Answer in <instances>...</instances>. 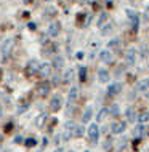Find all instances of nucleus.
<instances>
[{
  "label": "nucleus",
  "instance_id": "f257e3e1",
  "mask_svg": "<svg viewBox=\"0 0 149 152\" xmlns=\"http://www.w3.org/2000/svg\"><path fill=\"white\" fill-rule=\"evenodd\" d=\"M87 134H88V139H90V141H92L93 144H96V142H98V138H99V128H98L96 123H90Z\"/></svg>",
  "mask_w": 149,
  "mask_h": 152
},
{
  "label": "nucleus",
  "instance_id": "f03ea898",
  "mask_svg": "<svg viewBox=\"0 0 149 152\" xmlns=\"http://www.w3.org/2000/svg\"><path fill=\"white\" fill-rule=\"evenodd\" d=\"M13 39H7L5 42L2 43V47H0V53H2V56H8L11 53V50H13Z\"/></svg>",
  "mask_w": 149,
  "mask_h": 152
},
{
  "label": "nucleus",
  "instance_id": "7ed1b4c3",
  "mask_svg": "<svg viewBox=\"0 0 149 152\" xmlns=\"http://www.w3.org/2000/svg\"><path fill=\"white\" fill-rule=\"evenodd\" d=\"M61 106H63L61 96L59 94H55V96L51 98V101H50V109H51V112H58V110L61 109Z\"/></svg>",
  "mask_w": 149,
  "mask_h": 152
},
{
  "label": "nucleus",
  "instance_id": "20e7f679",
  "mask_svg": "<svg viewBox=\"0 0 149 152\" xmlns=\"http://www.w3.org/2000/svg\"><path fill=\"white\" fill-rule=\"evenodd\" d=\"M127 18L130 19L131 27H133L135 31L138 29V24H139V16H138V13H136V11H133V10H127Z\"/></svg>",
  "mask_w": 149,
  "mask_h": 152
},
{
  "label": "nucleus",
  "instance_id": "39448f33",
  "mask_svg": "<svg viewBox=\"0 0 149 152\" xmlns=\"http://www.w3.org/2000/svg\"><path fill=\"white\" fill-rule=\"evenodd\" d=\"M50 87H51V85H50V82H42V83H39L37 85V94H39V96H47V94L50 93Z\"/></svg>",
  "mask_w": 149,
  "mask_h": 152
},
{
  "label": "nucleus",
  "instance_id": "423d86ee",
  "mask_svg": "<svg viewBox=\"0 0 149 152\" xmlns=\"http://www.w3.org/2000/svg\"><path fill=\"white\" fill-rule=\"evenodd\" d=\"M51 67L53 66L50 63H42V64H39V71H37V74L42 75V77H47V75L51 74Z\"/></svg>",
  "mask_w": 149,
  "mask_h": 152
},
{
  "label": "nucleus",
  "instance_id": "0eeeda50",
  "mask_svg": "<svg viewBox=\"0 0 149 152\" xmlns=\"http://www.w3.org/2000/svg\"><path fill=\"white\" fill-rule=\"evenodd\" d=\"M99 59H101L103 63H106V64H111L114 61V55L109 50H103L101 53H99Z\"/></svg>",
  "mask_w": 149,
  "mask_h": 152
},
{
  "label": "nucleus",
  "instance_id": "6e6552de",
  "mask_svg": "<svg viewBox=\"0 0 149 152\" xmlns=\"http://www.w3.org/2000/svg\"><path fill=\"white\" fill-rule=\"evenodd\" d=\"M127 128V125H125V122H114L112 125H111V131L115 134H119V133H123Z\"/></svg>",
  "mask_w": 149,
  "mask_h": 152
},
{
  "label": "nucleus",
  "instance_id": "1a4fd4ad",
  "mask_svg": "<svg viewBox=\"0 0 149 152\" xmlns=\"http://www.w3.org/2000/svg\"><path fill=\"white\" fill-rule=\"evenodd\" d=\"M125 61L128 66H133L136 63V50L135 48H128L127 55H125Z\"/></svg>",
  "mask_w": 149,
  "mask_h": 152
},
{
  "label": "nucleus",
  "instance_id": "9d476101",
  "mask_svg": "<svg viewBox=\"0 0 149 152\" xmlns=\"http://www.w3.org/2000/svg\"><path fill=\"white\" fill-rule=\"evenodd\" d=\"M59 32H61V24H59V23L55 21V23H51V24L48 26V35H50V37H56Z\"/></svg>",
  "mask_w": 149,
  "mask_h": 152
},
{
  "label": "nucleus",
  "instance_id": "9b49d317",
  "mask_svg": "<svg viewBox=\"0 0 149 152\" xmlns=\"http://www.w3.org/2000/svg\"><path fill=\"white\" fill-rule=\"evenodd\" d=\"M37 71H39V63H37V61H31L26 67V74L31 77V75H34V74H37Z\"/></svg>",
  "mask_w": 149,
  "mask_h": 152
},
{
  "label": "nucleus",
  "instance_id": "f8f14e48",
  "mask_svg": "<svg viewBox=\"0 0 149 152\" xmlns=\"http://www.w3.org/2000/svg\"><path fill=\"white\" fill-rule=\"evenodd\" d=\"M120 91H122V83H119V82L109 85V88H107V93H109L111 96H115V94H119Z\"/></svg>",
  "mask_w": 149,
  "mask_h": 152
},
{
  "label": "nucleus",
  "instance_id": "ddd939ff",
  "mask_svg": "<svg viewBox=\"0 0 149 152\" xmlns=\"http://www.w3.org/2000/svg\"><path fill=\"white\" fill-rule=\"evenodd\" d=\"M109 79H111L109 72L106 69H99L98 71V82L99 83H106V82H109Z\"/></svg>",
  "mask_w": 149,
  "mask_h": 152
},
{
  "label": "nucleus",
  "instance_id": "4468645a",
  "mask_svg": "<svg viewBox=\"0 0 149 152\" xmlns=\"http://www.w3.org/2000/svg\"><path fill=\"white\" fill-rule=\"evenodd\" d=\"M101 32H103V35H107V34H111L112 32V29H114V24H112V21H107L106 24H103L101 27Z\"/></svg>",
  "mask_w": 149,
  "mask_h": 152
},
{
  "label": "nucleus",
  "instance_id": "2eb2a0df",
  "mask_svg": "<svg viewBox=\"0 0 149 152\" xmlns=\"http://www.w3.org/2000/svg\"><path fill=\"white\" fill-rule=\"evenodd\" d=\"M148 88H149V79H143L136 83V90L138 91H146Z\"/></svg>",
  "mask_w": 149,
  "mask_h": 152
},
{
  "label": "nucleus",
  "instance_id": "dca6fc26",
  "mask_svg": "<svg viewBox=\"0 0 149 152\" xmlns=\"http://www.w3.org/2000/svg\"><path fill=\"white\" fill-rule=\"evenodd\" d=\"M77 96H79V88L77 87H72L71 90H69V98H68L69 104H72V102L77 99Z\"/></svg>",
  "mask_w": 149,
  "mask_h": 152
},
{
  "label": "nucleus",
  "instance_id": "f3484780",
  "mask_svg": "<svg viewBox=\"0 0 149 152\" xmlns=\"http://www.w3.org/2000/svg\"><path fill=\"white\" fill-rule=\"evenodd\" d=\"M74 69H68V71L64 72V75H63V82L64 83H69V82H72L74 80Z\"/></svg>",
  "mask_w": 149,
  "mask_h": 152
},
{
  "label": "nucleus",
  "instance_id": "a211bd4d",
  "mask_svg": "<svg viewBox=\"0 0 149 152\" xmlns=\"http://www.w3.org/2000/svg\"><path fill=\"white\" fill-rule=\"evenodd\" d=\"M93 117V109L92 107H87L85 109V112H84V115H82V122L87 123V122H90V118Z\"/></svg>",
  "mask_w": 149,
  "mask_h": 152
},
{
  "label": "nucleus",
  "instance_id": "6ab92c4d",
  "mask_svg": "<svg viewBox=\"0 0 149 152\" xmlns=\"http://www.w3.org/2000/svg\"><path fill=\"white\" fill-rule=\"evenodd\" d=\"M53 67H55V69H61V67H63V66H64V58H63V56H56V58L55 59H53Z\"/></svg>",
  "mask_w": 149,
  "mask_h": 152
},
{
  "label": "nucleus",
  "instance_id": "aec40b11",
  "mask_svg": "<svg viewBox=\"0 0 149 152\" xmlns=\"http://www.w3.org/2000/svg\"><path fill=\"white\" fill-rule=\"evenodd\" d=\"M82 134H84V126H80V125H77V123H76V126H74V130H72V136L80 138Z\"/></svg>",
  "mask_w": 149,
  "mask_h": 152
},
{
  "label": "nucleus",
  "instance_id": "412c9836",
  "mask_svg": "<svg viewBox=\"0 0 149 152\" xmlns=\"http://www.w3.org/2000/svg\"><path fill=\"white\" fill-rule=\"evenodd\" d=\"M125 115H127V118H128V122H135V120H136V112H135V109H127Z\"/></svg>",
  "mask_w": 149,
  "mask_h": 152
},
{
  "label": "nucleus",
  "instance_id": "4be33fe9",
  "mask_svg": "<svg viewBox=\"0 0 149 152\" xmlns=\"http://www.w3.org/2000/svg\"><path fill=\"white\" fill-rule=\"evenodd\" d=\"M143 133H144V126H143V123H139V125L135 128V136L139 138V136H143Z\"/></svg>",
  "mask_w": 149,
  "mask_h": 152
},
{
  "label": "nucleus",
  "instance_id": "5701e85b",
  "mask_svg": "<svg viewBox=\"0 0 149 152\" xmlns=\"http://www.w3.org/2000/svg\"><path fill=\"white\" fill-rule=\"evenodd\" d=\"M74 126H76V123H74L72 120H69V122H66V123H64V130H66V131H69L71 134H72V130H74Z\"/></svg>",
  "mask_w": 149,
  "mask_h": 152
},
{
  "label": "nucleus",
  "instance_id": "b1692460",
  "mask_svg": "<svg viewBox=\"0 0 149 152\" xmlns=\"http://www.w3.org/2000/svg\"><path fill=\"white\" fill-rule=\"evenodd\" d=\"M45 118H47V114H42L40 117H37L35 118V126H42L43 122H45Z\"/></svg>",
  "mask_w": 149,
  "mask_h": 152
},
{
  "label": "nucleus",
  "instance_id": "393cba45",
  "mask_svg": "<svg viewBox=\"0 0 149 152\" xmlns=\"http://www.w3.org/2000/svg\"><path fill=\"white\" fill-rule=\"evenodd\" d=\"M37 144V139H34V138H27L26 141H24V146L26 147H34Z\"/></svg>",
  "mask_w": 149,
  "mask_h": 152
},
{
  "label": "nucleus",
  "instance_id": "a878e982",
  "mask_svg": "<svg viewBox=\"0 0 149 152\" xmlns=\"http://www.w3.org/2000/svg\"><path fill=\"white\" fill-rule=\"evenodd\" d=\"M138 120H139V123H146V122H149V112H143L141 115L138 117Z\"/></svg>",
  "mask_w": 149,
  "mask_h": 152
},
{
  "label": "nucleus",
  "instance_id": "bb28decb",
  "mask_svg": "<svg viewBox=\"0 0 149 152\" xmlns=\"http://www.w3.org/2000/svg\"><path fill=\"white\" fill-rule=\"evenodd\" d=\"M107 112H109V109H101V110H99V114H98V122H101L103 120V118H104L106 115H107Z\"/></svg>",
  "mask_w": 149,
  "mask_h": 152
},
{
  "label": "nucleus",
  "instance_id": "cd10ccee",
  "mask_svg": "<svg viewBox=\"0 0 149 152\" xmlns=\"http://www.w3.org/2000/svg\"><path fill=\"white\" fill-rule=\"evenodd\" d=\"M107 19H109V18H107V15H106V13H103L101 16H99V19H98V26L101 27L103 24H106V21H107Z\"/></svg>",
  "mask_w": 149,
  "mask_h": 152
},
{
  "label": "nucleus",
  "instance_id": "c85d7f7f",
  "mask_svg": "<svg viewBox=\"0 0 149 152\" xmlns=\"http://www.w3.org/2000/svg\"><path fill=\"white\" fill-rule=\"evenodd\" d=\"M139 55H141V58H148V47L146 45H141V48H139Z\"/></svg>",
  "mask_w": 149,
  "mask_h": 152
},
{
  "label": "nucleus",
  "instance_id": "c756f323",
  "mask_svg": "<svg viewBox=\"0 0 149 152\" xmlns=\"http://www.w3.org/2000/svg\"><path fill=\"white\" fill-rule=\"evenodd\" d=\"M119 45H120V40H119V39H112V40L109 42V47H111V48H114V47L117 48Z\"/></svg>",
  "mask_w": 149,
  "mask_h": 152
},
{
  "label": "nucleus",
  "instance_id": "7c9ffc66",
  "mask_svg": "<svg viewBox=\"0 0 149 152\" xmlns=\"http://www.w3.org/2000/svg\"><path fill=\"white\" fill-rule=\"evenodd\" d=\"M119 110H120V109H119V106H117V104H114L112 107H111V112H112V115H115V117L119 115Z\"/></svg>",
  "mask_w": 149,
  "mask_h": 152
},
{
  "label": "nucleus",
  "instance_id": "2f4dec72",
  "mask_svg": "<svg viewBox=\"0 0 149 152\" xmlns=\"http://www.w3.org/2000/svg\"><path fill=\"white\" fill-rule=\"evenodd\" d=\"M85 74H87V69L82 67L80 69V80H85Z\"/></svg>",
  "mask_w": 149,
  "mask_h": 152
},
{
  "label": "nucleus",
  "instance_id": "473e14b6",
  "mask_svg": "<svg viewBox=\"0 0 149 152\" xmlns=\"http://www.w3.org/2000/svg\"><path fill=\"white\" fill-rule=\"evenodd\" d=\"M15 142H23V138L21 136H16L15 138Z\"/></svg>",
  "mask_w": 149,
  "mask_h": 152
},
{
  "label": "nucleus",
  "instance_id": "72a5a7b5",
  "mask_svg": "<svg viewBox=\"0 0 149 152\" xmlns=\"http://www.w3.org/2000/svg\"><path fill=\"white\" fill-rule=\"evenodd\" d=\"M2 115H3V107L0 106V117H2Z\"/></svg>",
  "mask_w": 149,
  "mask_h": 152
},
{
  "label": "nucleus",
  "instance_id": "f704fd0d",
  "mask_svg": "<svg viewBox=\"0 0 149 152\" xmlns=\"http://www.w3.org/2000/svg\"><path fill=\"white\" fill-rule=\"evenodd\" d=\"M55 152H64V151H63V149H61V147H58V149H56Z\"/></svg>",
  "mask_w": 149,
  "mask_h": 152
},
{
  "label": "nucleus",
  "instance_id": "c9c22d12",
  "mask_svg": "<svg viewBox=\"0 0 149 152\" xmlns=\"http://www.w3.org/2000/svg\"><path fill=\"white\" fill-rule=\"evenodd\" d=\"M23 2H24V3H31L32 0H23Z\"/></svg>",
  "mask_w": 149,
  "mask_h": 152
},
{
  "label": "nucleus",
  "instance_id": "e433bc0d",
  "mask_svg": "<svg viewBox=\"0 0 149 152\" xmlns=\"http://www.w3.org/2000/svg\"><path fill=\"white\" fill-rule=\"evenodd\" d=\"M0 142H2V134H0Z\"/></svg>",
  "mask_w": 149,
  "mask_h": 152
},
{
  "label": "nucleus",
  "instance_id": "4c0bfd02",
  "mask_svg": "<svg viewBox=\"0 0 149 152\" xmlns=\"http://www.w3.org/2000/svg\"><path fill=\"white\" fill-rule=\"evenodd\" d=\"M107 2H111V0H107Z\"/></svg>",
  "mask_w": 149,
  "mask_h": 152
}]
</instances>
